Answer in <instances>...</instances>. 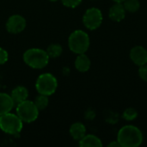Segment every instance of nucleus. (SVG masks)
<instances>
[{"label": "nucleus", "instance_id": "nucleus-25", "mask_svg": "<svg viewBox=\"0 0 147 147\" xmlns=\"http://www.w3.org/2000/svg\"><path fill=\"white\" fill-rule=\"evenodd\" d=\"M109 147H121L120 143L117 141V140H115V141H112L111 143L109 144Z\"/></svg>", "mask_w": 147, "mask_h": 147}, {"label": "nucleus", "instance_id": "nucleus-19", "mask_svg": "<svg viewBox=\"0 0 147 147\" xmlns=\"http://www.w3.org/2000/svg\"><path fill=\"white\" fill-rule=\"evenodd\" d=\"M137 117H138V112L134 108H128L125 109L122 114V118L127 121H132L135 120Z\"/></svg>", "mask_w": 147, "mask_h": 147}, {"label": "nucleus", "instance_id": "nucleus-8", "mask_svg": "<svg viewBox=\"0 0 147 147\" xmlns=\"http://www.w3.org/2000/svg\"><path fill=\"white\" fill-rule=\"evenodd\" d=\"M26 28V20L20 15H13L9 17L6 22V28L11 34H18Z\"/></svg>", "mask_w": 147, "mask_h": 147}, {"label": "nucleus", "instance_id": "nucleus-4", "mask_svg": "<svg viewBox=\"0 0 147 147\" xmlns=\"http://www.w3.org/2000/svg\"><path fill=\"white\" fill-rule=\"evenodd\" d=\"M23 127V121L17 115L10 112L0 115V129L8 134L15 135L19 134Z\"/></svg>", "mask_w": 147, "mask_h": 147}, {"label": "nucleus", "instance_id": "nucleus-2", "mask_svg": "<svg viewBox=\"0 0 147 147\" xmlns=\"http://www.w3.org/2000/svg\"><path fill=\"white\" fill-rule=\"evenodd\" d=\"M49 56L47 51L40 48H30L23 54V60L26 65L34 69H42L49 62Z\"/></svg>", "mask_w": 147, "mask_h": 147}, {"label": "nucleus", "instance_id": "nucleus-18", "mask_svg": "<svg viewBox=\"0 0 147 147\" xmlns=\"http://www.w3.org/2000/svg\"><path fill=\"white\" fill-rule=\"evenodd\" d=\"M34 104H35V106L37 107V109H39V110H43V109H45L47 107V105H48V103H49V101H48V97H47V96H45V95H39L36 98H35V100H34Z\"/></svg>", "mask_w": 147, "mask_h": 147}, {"label": "nucleus", "instance_id": "nucleus-10", "mask_svg": "<svg viewBox=\"0 0 147 147\" xmlns=\"http://www.w3.org/2000/svg\"><path fill=\"white\" fill-rule=\"evenodd\" d=\"M126 9L122 3H115L114 5L111 6L109 11V18L114 22H121L126 16Z\"/></svg>", "mask_w": 147, "mask_h": 147}, {"label": "nucleus", "instance_id": "nucleus-21", "mask_svg": "<svg viewBox=\"0 0 147 147\" xmlns=\"http://www.w3.org/2000/svg\"><path fill=\"white\" fill-rule=\"evenodd\" d=\"M63 5H65V7L68 8H76L77 6H78L82 0H61Z\"/></svg>", "mask_w": 147, "mask_h": 147}, {"label": "nucleus", "instance_id": "nucleus-12", "mask_svg": "<svg viewBox=\"0 0 147 147\" xmlns=\"http://www.w3.org/2000/svg\"><path fill=\"white\" fill-rule=\"evenodd\" d=\"M90 59L85 53L78 54L75 60V67L80 72H86L90 68Z\"/></svg>", "mask_w": 147, "mask_h": 147}, {"label": "nucleus", "instance_id": "nucleus-7", "mask_svg": "<svg viewBox=\"0 0 147 147\" xmlns=\"http://www.w3.org/2000/svg\"><path fill=\"white\" fill-rule=\"evenodd\" d=\"M83 22L85 28L90 30L98 28L102 22V11L95 7L88 9L83 16Z\"/></svg>", "mask_w": 147, "mask_h": 147}, {"label": "nucleus", "instance_id": "nucleus-26", "mask_svg": "<svg viewBox=\"0 0 147 147\" xmlns=\"http://www.w3.org/2000/svg\"><path fill=\"white\" fill-rule=\"evenodd\" d=\"M114 2H115V3H122L125 0H113Z\"/></svg>", "mask_w": 147, "mask_h": 147}, {"label": "nucleus", "instance_id": "nucleus-22", "mask_svg": "<svg viewBox=\"0 0 147 147\" xmlns=\"http://www.w3.org/2000/svg\"><path fill=\"white\" fill-rule=\"evenodd\" d=\"M139 76L140 78L144 80L145 82H147V65H144L140 66L139 69Z\"/></svg>", "mask_w": 147, "mask_h": 147}, {"label": "nucleus", "instance_id": "nucleus-3", "mask_svg": "<svg viewBox=\"0 0 147 147\" xmlns=\"http://www.w3.org/2000/svg\"><path fill=\"white\" fill-rule=\"evenodd\" d=\"M68 46L70 50L74 53H85L90 47V37L83 30H75L69 36Z\"/></svg>", "mask_w": 147, "mask_h": 147}, {"label": "nucleus", "instance_id": "nucleus-20", "mask_svg": "<svg viewBox=\"0 0 147 147\" xmlns=\"http://www.w3.org/2000/svg\"><path fill=\"white\" fill-rule=\"evenodd\" d=\"M105 119L107 122L110 124H115L119 121V115L113 111H108L105 114Z\"/></svg>", "mask_w": 147, "mask_h": 147}, {"label": "nucleus", "instance_id": "nucleus-14", "mask_svg": "<svg viewBox=\"0 0 147 147\" xmlns=\"http://www.w3.org/2000/svg\"><path fill=\"white\" fill-rule=\"evenodd\" d=\"M70 134L75 140H80L86 135V127L81 122H76L70 127Z\"/></svg>", "mask_w": 147, "mask_h": 147}, {"label": "nucleus", "instance_id": "nucleus-6", "mask_svg": "<svg viewBox=\"0 0 147 147\" xmlns=\"http://www.w3.org/2000/svg\"><path fill=\"white\" fill-rule=\"evenodd\" d=\"M39 111L34 102L28 99L18 103L16 107V115L26 123H31L36 121L39 116Z\"/></svg>", "mask_w": 147, "mask_h": 147}, {"label": "nucleus", "instance_id": "nucleus-15", "mask_svg": "<svg viewBox=\"0 0 147 147\" xmlns=\"http://www.w3.org/2000/svg\"><path fill=\"white\" fill-rule=\"evenodd\" d=\"M79 146L82 147H102V140L93 134L85 135L79 140Z\"/></svg>", "mask_w": 147, "mask_h": 147}, {"label": "nucleus", "instance_id": "nucleus-23", "mask_svg": "<svg viewBox=\"0 0 147 147\" xmlns=\"http://www.w3.org/2000/svg\"><path fill=\"white\" fill-rule=\"evenodd\" d=\"M8 59H9V54H8L7 51L2 47H0V65L6 63Z\"/></svg>", "mask_w": 147, "mask_h": 147}, {"label": "nucleus", "instance_id": "nucleus-24", "mask_svg": "<svg viewBox=\"0 0 147 147\" xmlns=\"http://www.w3.org/2000/svg\"><path fill=\"white\" fill-rule=\"evenodd\" d=\"M96 117V113L94 110L92 109H89L85 112V118L89 121H92L94 120V118Z\"/></svg>", "mask_w": 147, "mask_h": 147}, {"label": "nucleus", "instance_id": "nucleus-13", "mask_svg": "<svg viewBox=\"0 0 147 147\" xmlns=\"http://www.w3.org/2000/svg\"><path fill=\"white\" fill-rule=\"evenodd\" d=\"M11 98L13 99L14 102L18 104L25 100L28 99V90L26 87L24 86H17L16 87L10 94Z\"/></svg>", "mask_w": 147, "mask_h": 147}, {"label": "nucleus", "instance_id": "nucleus-1", "mask_svg": "<svg viewBox=\"0 0 147 147\" xmlns=\"http://www.w3.org/2000/svg\"><path fill=\"white\" fill-rule=\"evenodd\" d=\"M117 141L121 147H138L143 142V134L135 126H124L118 132Z\"/></svg>", "mask_w": 147, "mask_h": 147}, {"label": "nucleus", "instance_id": "nucleus-16", "mask_svg": "<svg viewBox=\"0 0 147 147\" xmlns=\"http://www.w3.org/2000/svg\"><path fill=\"white\" fill-rule=\"evenodd\" d=\"M46 51L49 58L56 59V58H59L62 54L63 48L59 44H51L47 47Z\"/></svg>", "mask_w": 147, "mask_h": 147}, {"label": "nucleus", "instance_id": "nucleus-27", "mask_svg": "<svg viewBox=\"0 0 147 147\" xmlns=\"http://www.w3.org/2000/svg\"><path fill=\"white\" fill-rule=\"evenodd\" d=\"M49 1H51V2H56V1H58V0H49Z\"/></svg>", "mask_w": 147, "mask_h": 147}, {"label": "nucleus", "instance_id": "nucleus-17", "mask_svg": "<svg viewBox=\"0 0 147 147\" xmlns=\"http://www.w3.org/2000/svg\"><path fill=\"white\" fill-rule=\"evenodd\" d=\"M123 6L126 11L130 13H134L140 9V3L139 0H125L123 2Z\"/></svg>", "mask_w": 147, "mask_h": 147}, {"label": "nucleus", "instance_id": "nucleus-11", "mask_svg": "<svg viewBox=\"0 0 147 147\" xmlns=\"http://www.w3.org/2000/svg\"><path fill=\"white\" fill-rule=\"evenodd\" d=\"M15 102L10 95L6 93H0V115L7 114L12 110Z\"/></svg>", "mask_w": 147, "mask_h": 147}, {"label": "nucleus", "instance_id": "nucleus-5", "mask_svg": "<svg viewBox=\"0 0 147 147\" xmlns=\"http://www.w3.org/2000/svg\"><path fill=\"white\" fill-rule=\"evenodd\" d=\"M57 87L58 81L51 73H43L40 75L35 83V88L38 93L47 96L55 93Z\"/></svg>", "mask_w": 147, "mask_h": 147}, {"label": "nucleus", "instance_id": "nucleus-9", "mask_svg": "<svg viewBox=\"0 0 147 147\" xmlns=\"http://www.w3.org/2000/svg\"><path fill=\"white\" fill-rule=\"evenodd\" d=\"M130 59L138 66L146 65L147 64V50L141 46L133 47L130 51Z\"/></svg>", "mask_w": 147, "mask_h": 147}]
</instances>
